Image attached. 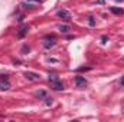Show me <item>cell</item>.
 <instances>
[{
	"label": "cell",
	"mask_w": 124,
	"mask_h": 122,
	"mask_svg": "<svg viewBox=\"0 0 124 122\" xmlns=\"http://www.w3.org/2000/svg\"><path fill=\"white\" fill-rule=\"evenodd\" d=\"M48 81H49L51 86H52L55 91H62V89H63V83L59 81V78H58L56 75H49Z\"/></svg>",
	"instance_id": "6da1fadb"
},
{
	"label": "cell",
	"mask_w": 124,
	"mask_h": 122,
	"mask_svg": "<svg viewBox=\"0 0 124 122\" xmlns=\"http://www.w3.org/2000/svg\"><path fill=\"white\" fill-rule=\"evenodd\" d=\"M10 88V83H9V78L6 75H1L0 76V89L1 91H7Z\"/></svg>",
	"instance_id": "7a4b0ae2"
},
{
	"label": "cell",
	"mask_w": 124,
	"mask_h": 122,
	"mask_svg": "<svg viewBox=\"0 0 124 122\" xmlns=\"http://www.w3.org/2000/svg\"><path fill=\"white\" fill-rule=\"evenodd\" d=\"M52 46H55V37L54 36H46L45 42H43V47L45 49H51Z\"/></svg>",
	"instance_id": "3957f363"
},
{
	"label": "cell",
	"mask_w": 124,
	"mask_h": 122,
	"mask_svg": "<svg viewBox=\"0 0 124 122\" xmlns=\"http://www.w3.org/2000/svg\"><path fill=\"white\" fill-rule=\"evenodd\" d=\"M75 85L78 88H85L88 85V82H87V79L84 76H75Z\"/></svg>",
	"instance_id": "277c9868"
},
{
	"label": "cell",
	"mask_w": 124,
	"mask_h": 122,
	"mask_svg": "<svg viewBox=\"0 0 124 122\" xmlns=\"http://www.w3.org/2000/svg\"><path fill=\"white\" fill-rule=\"evenodd\" d=\"M58 17L62 19V20H71V13L68 12V10H65V9H62L58 12Z\"/></svg>",
	"instance_id": "5b68a950"
},
{
	"label": "cell",
	"mask_w": 124,
	"mask_h": 122,
	"mask_svg": "<svg viewBox=\"0 0 124 122\" xmlns=\"http://www.w3.org/2000/svg\"><path fill=\"white\" fill-rule=\"evenodd\" d=\"M25 76H26L29 81H32V82H36V81L40 79V76H39L38 73H35V72H25Z\"/></svg>",
	"instance_id": "8992f818"
},
{
	"label": "cell",
	"mask_w": 124,
	"mask_h": 122,
	"mask_svg": "<svg viewBox=\"0 0 124 122\" xmlns=\"http://www.w3.org/2000/svg\"><path fill=\"white\" fill-rule=\"evenodd\" d=\"M28 32H29V26H22L20 30H19V33H17V37H19V39H23V37L28 34Z\"/></svg>",
	"instance_id": "52a82bcc"
},
{
	"label": "cell",
	"mask_w": 124,
	"mask_h": 122,
	"mask_svg": "<svg viewBox=\"0 0 124 122\" xmlns=\"http://www.w3.org/2000/svg\"><path fill=\"white\" fill-rule=\"evenodd\" d=\"M58 29H59V32H62V33H68V32L71 30V27H69L68 25H61Z\"/></svg>",
	"instance_id": "ba28073f"
},
{
	"label": "cell",
	"mask_w": 124,
	"mask_h": 122,
	"mask_svg": "<svg viewBox=\"0 0 124 122\" xmlns=\"http://www.w3.org/2000/svg\"><path fill=\"white\" fill-rule=\"evenodd\" d=\"M111 12L114 14H124V10L123 9H118V7H111Z\"/></svg>",
	"instance_id": "9c48e42d"
},
{
	"label": "cell",
	"mask_w": 124,
	"mask_h": 122,
	"mask_svg": "<svg viewBox=\"0 0 124 122\" xmlns=\"http://www.w3.org/2000/svg\"><path fill=\"white\" fill-rule=\"evenodd\" d=\"M36 96H38V98H45V96H46V92H45V91L36 92Z\"/></svg>",
	"instance_id": "30bf717a"
},
{
	"label": "cell",
	"mask_w": 124,
	"mask_h": 122,
	"mask_svg": "<svg viewBox=\"0 0 124 122\" xmlns=\"http://www.w3.org/2000/svg\"><path fill=\"white\" fill-rule=\"evenodd\" d=\"M87 70H91V68H88V66H82V68L78 69V72H87Z\"/></svg>",
	"instance_id": "8fae6325"
},
{
	"label": "cell",
	"mask_w": 124,
	"mask_h": 122,
	"mask_svg": "<svg viewBox=\"0 0 124 122\" xmlns=\"http://www.w3.org/2000/svg\"><path fill=\"white\" fill-rule=\"evenodd\" d=\"M88 23H90V26H95V20H94L93 16H90V17H88Z\"/></svg>",
	"instance_id": "7c38bea8"
},
{
	"label": "cell",
	"mask_w": 124,
	"mask_h": 122,
	"mask_svg": "<svg viewBox=\"0 0 124 122\" xmlns=\"http://www.w3.org/2000/svg\"><path fill=\"white\" fill-rule=\"evenodd\" d=\"M45 99H46V101H45L46 105H52V98H46V96H45Z\"/></svg>",
	"instance_id": "4fadbf2b"
},
{
	"label": "cell",
	"mask_w": 124,
	"mask_h": 122,
	"mask_svg": "<svg viewBox=\"0 0 124 122\" xmlns=\"http://www.w3.org/2000/svg\"><path fill=\"white\" fill-rule=\"evenodd\" d=\"M22 52H23V53L29 52V47H28V46H23V47H22Z\"/></svg>",
	"instance_id": "5bb4252c"
},
{
	"label": "cell",
	"mask_w": 124,
	"mask_h": 122,
	"mask_svg": "<svg viewBox=\"0 0 124 122\" xmlns=\"http://www.w3.org/2000/svg\"><path fill=\"white\" fill-rule=\"evenodd\" d=\"M101 40H102V43H107V40H108V37H107V36H102V39H101Z\"/></svg>",
	"instance_id": "9a60e30c"
},
{
	"label": "cell",
	"mask_w": 124,
	"mask_h": 122,
	"mask_svg": "<svg viewBox=\"0 0 124 122\" xmlns=\"http://www.w3.org/2000/svg\"><path fill=\"white\" fill-rule=\"evenodd\" d=\"M120 85H121V86H124V76L121 78V81H120Z\"/></svg>",
	"instance_id": "2e32d148"
},
{
	"label": "cell",
	"mask_w": 124,
	"mask_h": 122,
	"mask_svg": "<svg viewBox=\"0 0 124 122\" xmlns=\"http://www.w3.org/2000/svg\"><path fill=\"white\" fill-rule=\"evenodd\" d=\"M32 1H39V0H32Z\"/></svg>",
	"instance_id": "e0dca14e"
},
{
	"label": "cell",
	"mask_w": 124,
	"mask_h": 122,
	"mask_svg": "<svg viewBox=\"0 0 124 122\" xmlns=\"http://www.w3.org/2000/svg\"><path fill=\"white\" fill-rule=\"evenodd\" d=\"M117 1H123V0H117Z\"/></svg>",
	"instance_id": "ac0fdd59"
}]
</instances>
